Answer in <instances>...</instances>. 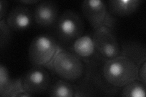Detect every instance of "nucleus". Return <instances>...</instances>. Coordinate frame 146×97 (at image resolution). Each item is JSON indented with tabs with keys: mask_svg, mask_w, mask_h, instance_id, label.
<instances>
[{
	"mask_svg": "<svg viewBox=\"0 0 146 97\" xmlns=\"http://www.w3.org/2000/svg\"><path fill=\"white\" fill-rule=\"evenodd\" d=\"M121 46V55L130 58L139 67L146 61L145 47L136 41H126Z\"/></svg>",
	"mask_w": 146,
	"mask_h": 97,
	"instance_id": "obj_13",
	"label": "nucleus"
},
{
	"mask_svg": "<svg viewBox=\"0 0 146 97\" xmlns=\"http://www.w3.org/2000/svg\"><path fill=\"white\" fill-rule=\"evenodd\" d=\"M92 38L96 50L104 61L115 58L121 53V46L113 28L102 25L94 29Z\"/></svg>",
	"mask_w": 146,
	"mask_h": 97,
	"instance_id": "obj_5",
	"label": "nucleus"
},
{
	"mask_svg": "<svg viewBox=\"0 0 146 97\" xmlns=\"http://www.w3.org/2000/svg\"><path fill=\"white\" fill-rule=\"evenodd\" d=\"M12 30L7 24L6 19L0 20V47L1 49L6 48L10 42Z\"/></svg>",
	"mask_w": 146,
	"mask_h": 97,
	"instance_id": "obj_16",
	"label": "nucleus"
},
{
	"mask_svg": "<svg viewBox=\"0 0 146 97\" xmlns=\"http://www.w3.org/2000/svg\"><path fill=\"white\" fill-rule=\"evenodd\" d=\"M82 11L84 16L93 28L106 25L113 28L115 18L109 12L104 1L100 0H85L82 3Z\"/></svg>",
	"mask_w": 146,
	"mask_h": 97,
	"instance_id": "obj_6",
	"label": "nucleus"
},
{
	"mask_svg": "<svg viewBox=\"0 0 146 97\" xmlns=\"http://www.w3.org/2000/svg\"><path fill=\"white\" fill-rule=\"evenodd\" d=\"M20 3L23 4H29V5H32L33 4L40 3V1H38V0H22V1H20Z\"/></svg>",
	"mask_w": 146,
	"mask_h": 97,
	"instance_id": "obj_19",
	"label": "nucleus"
},
{
	"mask_svg": "<svg viewBox=\"0 0 146 97\" xmlns=\"http://www.w3.org/2000/svg\"><path fill=\"white\" fill-rule=\"evenodd\" d=\"M146 61L144 62L139 67L138 80L142 82L143 84H146Z\"/></svg>",
	"mask_w": 146,
	"mask_h": 97,
	"instance_id": "obj_17",
	"label": "nucleus"
},
{
	"mask_svg": "<svg viewBox=\"0 0 146 97\" xmlns=\"http://www.w3.org/2000/svg\"><path fill=\"white\" fill-rule=\"evenodd\" d=\"M23 90L22 78L13 79L8 69L1 63L0 65V96L1 97L17 96Z\"/></svg>",
	"mask_w": 146,
	"mask_h": 97,
	"instance_id": "obj_11",
	"label": "nucleus"
},
{
	"mask_svg": "<svg viewBox=\"0 0 146 97\" xmlns=\"http://www.w3.org/2000/svg\"><path fill=\"white\" fill-rule=\"evenodd\" d=\"M58 9L53 1L40 2L35 7L34 19L38 26L51 27L56 24L58 19Z\"/></svg>",
	"mask_w": 146,
	"mask_h": 97,
	"instance_id": "obj_10",
	"label": "nucleus"
},
{
	"mask_svg": "<svg viewBox=\"0 0 146 97\" xmlns=\"http://www.w3.org/2000/svg\"><path fill=\"white\" fill-rule=\"evenodd\" d=\"M49 95L54 97H72L76 96V89L70 82L58 80L52 82L48 90Z\"/></svg>",
	"mask_w": 146,
	"mask_h": 97,
	"instance_id": "obj_14",
	"label": "nucleus"
},
{
	"mask_svg": "<svg viewBox=\"0 0 146 97\" xmlns=\"http://www.w3.org/2000/svg\"><path fill=\"white\" fill-rule=\"evenodd\" d=\"M51 69L61 79L75 81L83 77L86 68L83 60L71 49L60 48L53 59Z\"/></svg>",
	"mask_w": 146,
	"mask_h": 97,
	"instance_id": "obj_2",
	"label": "nucleus"
},
{
	"mask_svg": "<svg viewBox=\"0 0 146 97\" xmlns=\"http://www.w3.org/2000/svg\"><path fill=\"white\" fill-rule=\"evenodd\" d=\"M52 83L50 74L43 66H34L22 78L23 89L33 95L48 92Z\"/></svg>",
	"mask_w": 146,
	"mask_h": 97,
	"instance_id": "obj_7",
	"label": "nucleus"
},
{
	"mask_svg": "<svg viewBox=\"0 0 146 97\" xmlns=\"http://www.w3.org/2000/svg\"><path fill=\"white\" fill-rule=\"evenodd\" d=\"M34 14L30 9L20 4L13 7L7 15L6 21L10 28L15 31H23L33 24Z\"/></svg>",
	"mask_w": 146,
	"mask_h": 97,
	"instance_id": "obj_9",
	"label": "nucleus"
},
{
	"mask_svg": "<svg viewBox=\"0 0 146 97\" xmlns=\"http://www.w3.org/2000/svg\"><path fill=\"white\" fill-rule=\"evenodd\" d=\"M139 66L124 55L105 61L102 68L103 76L108 84L121 88L127 83L138 80Z\"/></svg>",
	"mask_w": 146,
	"mask_h": 97,
	"instance_id": "obj_1",
	"label": "nucleus"
},
{
	"mask_svg": "<svg viewBox=\"0 0 146 97\" xmlns=\"http://www.w3.org/2000/svg\"><path fill=\"white\" fill-rule=\"evenodd\" d=\"M141 3L140 0H110L108 9L113 16H126L136 12Z\"/></svg>",
	"mask_w": 146,
	"mask_h": 97,
	"instance_id": "obj_12",
	"label": "nucleus"
},
{
	"mask_svg": "<svg viewBox=\"0 0 146 97\" xmlns=\"http://www.w3.org/2000/svg\"><path fill=\"white\" fill-rule=\"evenodd\" d=\"M8 9V2L4 0L0 1V19L3 20L6 16Z\"/></svg>",
	"mask_w": 146,
	"mask_h": 97,
	"instance_id": "obj_18",
	"label": "nucleus"
},
{
	"mask_svg": "<svg viewBox=\"0 0 146 97\" xmlns=\"http://www.w3.org/2000/svg\"><path fill=\"white\" fill-rule=\"evenodd\" d=\"M71 50L83 60L85 64H88L90 67L94 63L103 61L96 50L92 36L88 34L82 35L74 41L72 44Z\"/></svg>",
	"mask_w": 146,
	"mask_h": 97,
	"instance_id": "obj_8",
	"label": "nucleus"
},
{
	"mask_svg": "<svg viewBox=\"0 0 146 97\" xmlns=\"http://www.w3.org/2000/svg\"><path fill=\"white\" fill-rule=\"evenodd\" d=\"M121 95L126 97H145V84L135 80L122 87Z\"/></svg>",
	"mask_w": 146,
	"mask_h": 97,
	"instance_id": "obj_15",
	"label": "nucleus"
},
{
	"mask_svg": "<svg viewBox=\"0 0 146 97\" xmlns=\"http://www.w3.org/2000/svg\"><path fill=\"white\" fill-rule=\"evenodd\" d=\"M60 49L56 39L48 34L37 35L30 44L28 55L29 61L34 66L49 67Z\"/></svg>",
	"mask_w": 146,
	"mask_h": 97,
	"instance_id": "obj_3",
	"label": "nucleus"
},
{
	"mask_svg": "<svg viewBox=\"0 0 146 97\" xmlns=\"http://www.w3.org/2000/svg\"><path fill=\"white\" fill-rule=\"evenodd\" d=\"M84 22L78 13L67 10L63 12L56 24V34L63 44L73 43L83 35Z\"/></svg>",
	"mask_w": 146,
	"mask_h": 97,
	"instance_id": "obj_4",
	"label": "nucleus"
}]
</instances>
